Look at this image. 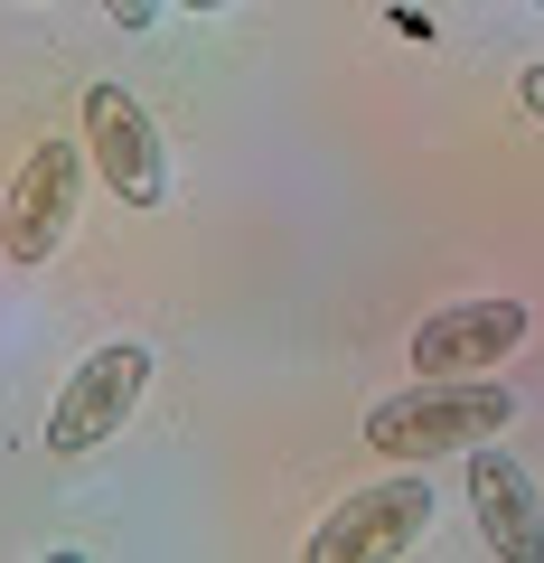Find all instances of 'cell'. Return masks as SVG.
Returning <instances> with one entry per match:
<instances>
[{
  "label": "cell",
  "instance_id": "8992f818",
  "mask_svg": "<svg viewBox=\"0 0 544 563\" xmlns=\"http://www.w3.org/2000/svg\"><path fill=\"white\" fill-rule=\"evenodd\" d=\"M525 301L488 291V301H451L413 329V376H498V357L525 347Z\"/></svg>",
  "mask_w": 544,
  "mask_h": 563
},
{
  "label": "cell",
  "instance_id": "9c48e42d",
  "mask_svg": "<svg viewBox=\"0 0 544 563\" xmlns=\"http://www.w3.org/2000/svg\"><path fill=\"white\" fill-rule=\"evenodd\" d=\"M517 95H525V113L544 122V66H525V85H517Z\"/></svg>",
  "mask_w": 544,
  "mask_h": 563
},
{
  "label": "cell",
  "instance_id": "52a82bcc",
  "mask_svg": "<svg viewBox=\"0 0 544 563\" xmlns=\"http://www.w3.org/2000/svg\"><path fill=\"white\" fill-rule=\"evenodd\" d=\"M460 461H469V507H479V536L498 544L507 563H544V498H535V479L517 470V451L469 442Z\"/></svg>",
  "mask_w": 544,
  "mask_h": 563
},
{
  "label": "cell",
  "instance_id": "8fae6325",
  "mask_svg": "<svg viewBox=\"0 0 544 563\" xmlns=\"http://www.w3.org/2000/svg\"><path fill=\"white\" fill-rule=\"evenodd\" d=\"M535 10H544V0H535Z\"/></svg>",
  "mask_w": 544,
  "mask_h": 563
},
{
  "label": "cell",
  "instance_id": "3957f363",
  "mask_svg": "<svg viewBox=\"0 0 544 563\" xmlns=\"http://www.w3.org/2000/svg\"><path fill=\"white\" fill-rule=\"evenodd\" d=\"M142 395H151V347L142 339H103L95 357L57 385V404H47V451H57V461H85L95 442H113L122 422L142 413Z\"/></svg>",
  "mask_w": 544,
  "mask_h": 563
},
{
  "label": "cell",
  "instance_id": "6da1fadb",
  "mask_svg": "<svg viewBox=\"0 0 544 563\" xmlns=\"http://www.w3.org/2000/svg\"><path fill=\"white\" fill-rule=\"evenodd\" d=\"M517 422V395L507 376H413L403 395L366 404V451L376 461H403V470H432L469 442H498Z\"/></svg>",
  "mask_w": 544,
  "mask_h": 563
},
{
  "label": "cell",
  "instance_id": "7a4b0ae2",
  "mask_svg": "<svg viewBox=\"0 0 544 563\" xmlns=\"http://www.w3.org/2000/svg\"><path fill=\"white\" fill-rule=\"evenodd\" d=\"M423 536H432V479L395 461V479L347 488V498L310 526V563H395Z\"/></svg>",
  "mask_w": 544,
  "mask_h": 563
},
{
  "label": "cell",
  "instance_id": "30bf717a",
  "mask_svg": "<svg viewBox=\"0 0 544 563\" xmlns=\"http://www.w3.org/2000/svg\"><path fill=\"white\" fill-rule=\"evenodd\" d=\"M179 10H198V20H207V10H225V0H179Z\"/></svg>",
  "mask_w": 544,
  "mask_h": 563
},
{
  "label": "cell",
  "instance_id": "ba28073f",
  "mask_svg": "<svg viewBox=\"0 0 544 563\" xmlns=\"http://www.w3.org/2000/svg\"><path fill=\"white\" fill-rule=\"evenodd\" d=\"M103 20H113V29H151V20H160V0H103Z\"/></svg>",
  "mask_w": 544,
  "mask_h": 563
},
{
  "label": "cell",
  "instance_id": "277c9868",
  "mask_svg": "<svg viewBox=\"0 0 544 563\" xmlns=\"http://www.w3.org/2000/svg\"><path fill=\"white\" fill-rule=\"evenodd\" d=\"M76 198H85V141L47 132L38 151L20 161L10 198H0V254L20 263V273H38V263L76 235Z\"/></svg>",
  "mask_w": 544,
  "mask_h": 563
},
{
  "label": "cell",
  "instance_id": "5b68a950",
  "mask_svg": "<svg viewBox=\"0 0 544 563\" xmlns=\"http://www.w3.org/2000/svg\"><path fill=\"white\" fill-rule=\"evenodd\" d=\"M85 169H95L122 207H160L169 198V151H160L151 113L122 95V85H85Z\"/></svg>",
  "mask_w": 544,
  "mask_h": 563
}]
</instances>
